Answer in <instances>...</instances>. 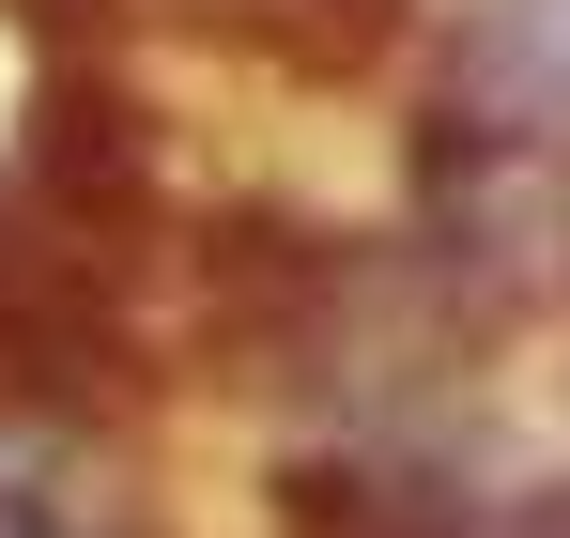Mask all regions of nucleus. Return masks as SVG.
I'll use <instances>...</instances> for the list:
<instances>
[{
  "mask_svg": "<svg viewBox=\"0 0 570 538\" xmlns=\"http://www.w3.org/2000/svg\"><path fill=\"white\" fill-rule=\"evenodd\" d=\"M416 108H432V123H493V139H556V155H570V0H448Z\"/></svg>",
  "mask_w": 570,
  "mask_h": 538,
  "instance_id": "f03ea898",
  "label": "nucleus"
},
{
  "mask_svg": "<svg viewBox=\"0 0 570 538\" xmlns=\"http://www.w3.org/2000/svg\"><path fill=\"white\" fill-rule=\"evenodd\" d=\"M416 262L448 277L478 339H570V155L556 139H493V123H401V216Z\"/></svg>",
  "mask_w": 570,
  "mask_h": 538,
  "instance_id": "f257e3e1",
  "label": "nucleus"
},
{
  "mask_svg": "<svg viewBox=\"0 0 570 538\" xmlns=\"http://www.w3.org/2000/svg\"><path fill=\"white\" fill-rule=\"evenodd\" d=\"M139 477L78 400H0V538H139Z\"/></svg>",
  "mask_w": 570,
  "mask_h": 538,
  "instance_id": "7ed1b4c3",
  "label": "nucleus"
}]
</instances>
